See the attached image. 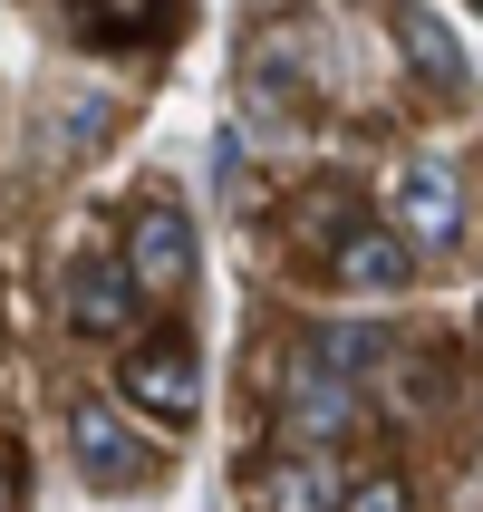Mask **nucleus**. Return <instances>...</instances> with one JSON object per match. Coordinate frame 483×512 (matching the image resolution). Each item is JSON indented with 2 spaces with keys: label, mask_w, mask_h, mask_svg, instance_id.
<instances>
[{
  "label": "nucleus",
  "mask_w": 483,
  "mask_h": 512,
  "mask_svg": "<svg viewBox=\"0 0 483 512\" xmlns=\"http://www.w3.org/2000/svg\"><path fill=\"white\" fill-rule=\"evenodd\" d=\"M252 512H348V484H339L329 455L290 445V455H261L252 464Z\"/></svg>",
  "instance_id": "0eeeda50"
},
{
  "label": "nucleus",
  "mask_w": 483,
  "mask_h": 512,
  "mask_svg": "<svg viewBox=\"0 0 483 512\" xmlns=\"http://www.w3.org/2000/svg\"><path fill=\"white\" fill-rule=\"evenodd\" d=\"M348 512H416L406 474H368V484H348Z\"/></svg>",
  "instance_id": "f8f14e48"
},
{
  "label": "nucleus",
  "mask_w": 483,
  "mask_h": 512,
  "mask_svg": "<svg viewBox=\"0 0 483 512\" xmlns=\"http://www.w3.org/2000/svg\"><path fill=\"white\" fill-rule=\"evenodd\" d=\"M474 10H483V0H474Z\"/></svg>",
  "instance_id": "4468645a"
},
{
  "label": "nucleus",
  "mask_w": 483,
  "mask_h": 512,
  "mask_svg": "<svg viewBox=\"0 0 483 512\" xmlns=\"http://www.w3.org/2000/svg\"><path fill=\"white\" fill-rule=\"evenodd\" d=\"M126 271H136V290L194 281V223H184V203H136L126 213Z\"/></svg>",
  "instance_id": "423d86ee"
},
{
  "label": "nucleus",
  "mask_w": 483,
  "mask_h": 512,
  "mask_svg": "<svg viewBox=\"0 0 483 512\" xmlns=\"http://www.w3.org/2000/svg\"><path fill=\"white\" fill-rule=\"evenodd\" d=\"M397 49H406V68L426 78V97H464V87H474V68H464V49H455V29L435 20V10H397Z\"/></svg>",
  "instance_id": "6e6552de"
},
{
  "label": "nucleus",
  "mask_w": 483,
  "mask_h": 512,
  "mask_svg": "<svg viewBox=\"0 0 483 512\" xmlns=\"http://www.w3.org/2000/svg\"><path fill=\"white\" fill-rule=\"evenodd\" d=\"M281 426L300 435L310 455L329 445V435H348V426H358V377H339L310 339L290 348V368H281Z\"/></svg>",
  "instance_id": "7ed1b4c3"
},
{
  "label": "nucleus",
  "mask_w": 483,
  "mask_h": 512,
  "mask_svg": "<svg viewBox=\"0 0 483 512\" xmlns=\"http://www.w3.org/2000/svg\"><path fill=\"white\" fill-rule=\"evenodd\" d=\"M29 493V464H20V445H0V512Z\"/></svg>",
  "instance_id": "ddd939ff"
},
{
  "label": "nucleus",
  "mask_w": 483,
  "mask_h": 512,
  "mask_svg": "<svg viewBox=\"0 0 483 512\" xmlns=\"http://www.w3.org/2000/svg\"><path fill=\"white\" fill-rule=\"evenodd\" d=\"M310 348H319L339 377H368L377 358H387V329H368V319H339V329H310Z\"/></svg>",
  "instance_id": "9b49d317"
},
{
  "label": "nucleus",
  "mask_w": 483,
  "mask_h": 512,
  "mask_svg": "<svg viewBox=\"0 0 483 512\" xmlns=\"http://www.w3.org/2000/svg\"><path fill=\"white\" fill-rule=\"evenodd\" d=\"M116 397L136 406L145 426L184 435L203 416V368H194V339L184 329H145V339H126V358H116Z\"/></svg>",
  "instance_id": "f257e3e1"
},
{
  "label": "nucleus",
  "mask_w": 483,
  "mask_h": 512,
  "mask_svg": "<svg viewBox=\"0 0 483 512\" xmlns=\"http://www.w3.org/2000/svg\"><path fill=\"white\" fill-rule=\"evenodd\" d=\"M329 271H339V290H406L416 281V252H406L387 223H358L339 252H329Z\"/></svg>",
  "instance_id": "1a4fd4ad"
},
{
  "label": "nucleus",
  "mask_w": 483,
  "mask_h": 512,
  "mask_svg": "<svg viewBox=\"0 0 483 512\" xmlns=\"http://www.w3.org/2000/svg\"><path fill=\"white\" fill-rule=\"evenodd\" d=\"M68 455H78L87 484H116V493H126V484H155V445H145L126 416H107L97 397L68 406Z\"/></svg>",
  "instance_id": "20e7f679"
},
{
  "label": "nucleus",
  "mask_w": 483,
  "mask_h": 512,
  "mask_svg": "<svg viewBox=\"0 0 483 512\" xmlns=\"http://www.w3.org/2000/svg\"><path fill=\"white\" fill-rule=\"evenodd\" d=\"M136 271H126V252H87L68 261V329L78 339H136Z\"/></svg>",
  "instance_id": "39448f33"
},
{
  "label": "nucleus",
  "mask_w": 483,
  "mask_h": 512,
  "mask_svg": "<svg viewBox=\"0 0 483 512\" xmlns=\"http://www.w3.org/2000/svg\"><path fill=\"white\" fill-rule=\"evenodd\" d=\"M387 232H397L406 252H455L464 242V174L416 155V165L387 174Z\"/></svg>",
  "instance_id": "f03ea898"
},
{
  "label": "nucleus",
  "mask_w": 483,
  "mask_h": 512,
  "mask_svg": "<svg viewBox=\"0 0 483 512\" xmlns=\"http://www.w3.org/2000/svg\"><path fill=\"white\" fill-rule=\"evenodd\" d=\"M87 20V39H165L174 20V0H68Z\"/></svg>",
  "instance_id": "9d476101"
}]
</instances>
